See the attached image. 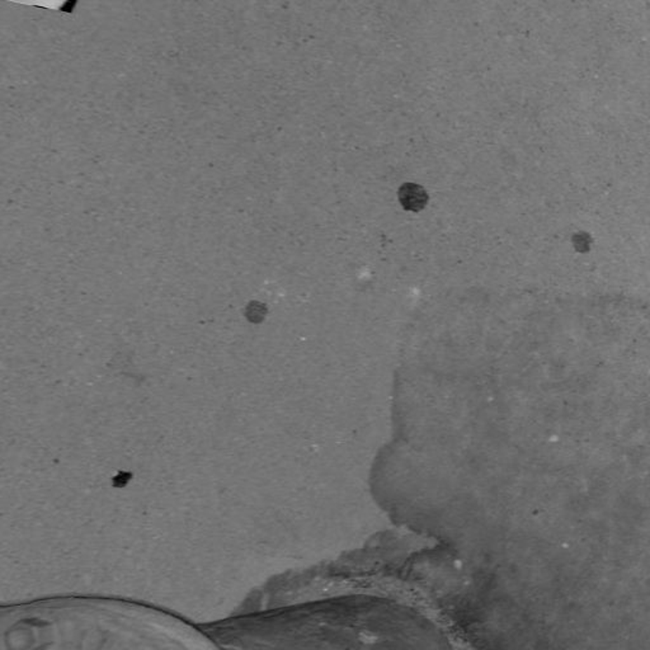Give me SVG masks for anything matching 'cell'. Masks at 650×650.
<instances>
[{
    "label": "cell",
    "instance_id": "1",
    "mask_svg": "<svg viewBox=\"0 0 650 650\" xmlns=\"http://www.w3.org/2000/svg\"><path fill=\"white\" fill-rule=\"evenodd\" d=\"M399 199L402 205L409 211H419L427 204V193L420 186L406 183L399 191Z\"/></svg>",
    "mask_w": 650,
    "mask_h": 650
}]
</instances>
